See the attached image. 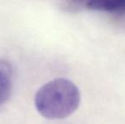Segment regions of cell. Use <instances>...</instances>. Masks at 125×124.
<instances>
[{
    "instance_id": "7a4b0ae2",
    "label": "cell",
    "mask_w": 125,
    "mask_h": 124,
    "mask_svg": "<svg viewBox=\"0 0 125 124\" xmlns=\"http://www.w3.org/2000/svg\"><path fill=\"white\" fill-rule=\"evenodd\" d=\"M13 86V68L8 60L0 59V106L10 97Z\"/></svg>"
},
{
    "instance_id": "3957f363",
    "label": "cell",
    "mask_w": 125,
    "mask_h": 124,
    "mask_svg": "<svg viewBox=\"0 0 125 124\" xmlns=\"http://www.w3.org/2000/svg\"><path fill=\"white\" fill-rule=\"evenodd\" d=\"M85 10L114 15L125 14V0H94L85 2Z\"/></svg>"
},
{
    "instance_id": "6da1fadb",
    "label": "cell",
    "mask_w": 125,
    "mask_h": 124,
    "mask_svg": "<svg viewBox=\"0 0 125 124\" xmlns=\"http://www.w3.org/2000/svg\"><path fill=\"white\" fill-rule=\"evenodd\" d=\"M81 101L79 89L72 81L55 78L37 91L34 102L37 111L47 119H64L73 115Z\"/></svg>"
}]
</instances>
